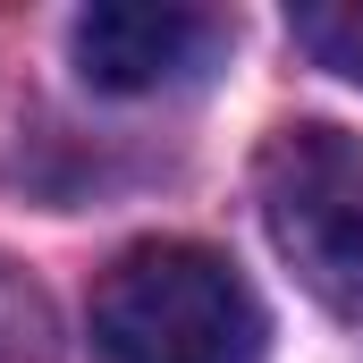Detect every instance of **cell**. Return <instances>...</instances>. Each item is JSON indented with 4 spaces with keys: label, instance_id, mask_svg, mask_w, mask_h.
<instances>
[{
    "label": "cell",
    "instance_id": "cell-1",
    "mask_svg": "<svg viewBox=\"0 0 363 363\" xmlns=\"http://www.w3.org/2000/svg\"><path fill=\"white\" fill-rule=\"evenodd\" d=\"M101 363H262V304L211 245H127L93 287Z\"/></svg>",
    "mask_w": 363,
    "mask_h": 363
},
{
    "label": "cell",
    "instance_id": "cell-2",
    "mask_svg": "<svg viewBox=\"0 0 363 363\" xmlns=\"http://www.w3.org/2000/svg\"><path fill=\"white\" fill-rule=\"evenodd\" d=\"M262 228L279 262L304 279L330 313H363V135L330 118L279 127L254 161Z\"/></svg>",
    "mask_w": 363,
    "mask_h": 363
},
{
    "label": "cell",
    "instance_id": "cell-3",
    "mask_svg": "<svg viewBox=\"0 0 363 363\" xmlns=\"http://www.w3.org/2000/svg\"><path fill=\"white\" fill-rule=\"evenodd\" d=\"M220 17L203 9H152V0H110L77 17V68L101 93H161L186 85L220 60Z\"/></svg>",
    "mask_w": 363,
    "mask_h": 363
},
{
    "label": "cell",
    "instance_id": "cell-4",
    "mask_svg": "<svg viewBox=\"0 0 363 363\" xmlns=\"http://www.w3.org/2000/svg\"><path fill=\"white\" fill-rule=\"evenodd\" d=\"M296 43L321 68H338L347 85H363V0H313V9H296Z\"/></svg>",
    "mask_w": 363,
    "mask_h": 363
}]
</instances>
